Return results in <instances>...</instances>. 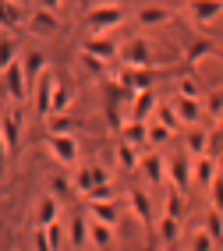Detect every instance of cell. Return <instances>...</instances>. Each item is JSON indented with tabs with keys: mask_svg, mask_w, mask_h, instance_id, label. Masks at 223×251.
I'll return each mask as SVG.
<instances>
[{
	"mask_svg": "<svg viewBox=\"0 0 223 251\" xmlns=\"http://www.w3.org/2000/svg\"><path fill=\"white\" fill-rule=\"evenodd\" d=\"M139 166H142L145 180H149V184H156V188L167 180V163H163V156H160V152H149V156H145Z\"/></svg>",
	"mask_w": 223,
	"mask_h": 251,
	"instance_id": "2e32d148",
	"label": "cell"
},
{
	"mask_svg": "<svg viewBox=\"0 0 223 251\" xmlns=\"http://www.w3.org/2000/svg\"><path fill=\"white\" fill-rule=\"evenodd\" d=\"M205 230H209V237L216 241V248H223V212L220 209H213L205 216Z\"/></svg>",
	"mask_w": 223,
	"mask_h": 251,
	"instance_id": "4dcf8cb0",
	"label": "cell"
},
{
	"mask_svg": "<svg viewBox=\"0 0 223 251\" xmlns=\"http://www.w3.org/2000/svg\"><path fill=\"white\" fill-rule=\"evenodd\" d=\"M67 241H71V248H75V251H82L85 244H89V220L75 216V220L67 223Z\"/></svg>",
	"mask_w": 223,
	"mask_h": 251,
	"instance_id": "ffe728a7",
	"label": "cell"
},
{
	"mask_svg": "<svg viewBox=\"0 0 223 251\" xmlns=\"http://www.w3.org/2000/svg\"><path fill=\"white\" fill-rule=\"evenodd\" d=\"M174 110H177V117H181V124H188V127H195V124L202 121V117H205L202 99H188V96H181V99H177Z\"/></svg>",
	"mask_w": 223,
	"mask_h": 251,
	"instance_id": "30bf717a",
	"label": "cell"
},
{
	"mask_svg": "<svg viewBox=\"0 0 223 251\" xmlns=\"http://www.w3.org/2000/svg\"><path fill=\"white\" fill-rule=\"evenodd\" d=\"M82 53H92V57H99V60L110 64V60L121 57V46L110 39V32H107V36H96V32H89V36L82 39Z\"/></svg>",
	"mask_w": 223,
	"mask_h": 251,
	"instance_id": "8992f818",
	"label": "cell"
},
{
	"mask_svg": "<svg viewBox=\"0 0 223 251\" xmlns=\"http://www.w3.org/2000/svg\"><path fill=\"white\" fill-rule=\"evenodd\" d=\"M121 22H124V11L117 4H96V7L85 11V25H89V32H96V36H107V32H113Z\"/></svg>",
	"mask_w": 223,
	"mask_h": 251,
	"instance_id": "6da1fadb",
	"label": "cell"
},
{
	"mask_svg": "<svg viewBox=\"0 0 223 251\" xmlns=\"http://www.w3.org/2000/svg\"><path fill=\"white\" fill-rule=\"evenodd\" d=\"M57 216H60V202L54 195H46L39 198V205H36V226H50V223H57Z\"/></svg>",
	"mask_w": 223,
	"mask_h": 251,
	"instance_id": "d6986e66",
	"label": "cell"
},
{
	"mask_svg": "<svg viewBox=\"0 0 223 251\" xmlns=\"http://www.w3.org/2000/svg\"><path fill=\"white\" fill-rule=\"evenodd\" d=\"M192 156H177L170 163V184H174L177 191H188V184H192Z\"/></svg>",
	"mask_w": 223,
	"mask_h": 251,
	"instance_id": "9a60e30c",
	"label": "cell"
},
{
	"mask_svg": "<svg viewBox=\"0 0 223 251\" xmlns=\"http://www.w3.org/2000/svg\"><path fill=\"white\" fill-rule=\"evenodd\" d=\"M167 22H170V11H167V7H142V11H139V25H142V28L167 25Z\"/></svg>",
	"mask_w": 223,
	"mask_h": 251,
	"instance_id": "484cf974",
	"label": "cell"
},
{
	"mask_svg": "<svg viewBox=\"0 0 223 251\" xmlns=\"http://www.w3.org/2000/svg\"><path fill=\"white\" fill-rule=\"evenodd\" d=\"M18 22H22L18 0H0V28H14Z\"/></svg>",
	"mask_w": 223,
	"mask_h": 251,
	"instance_id": "83f0119b",
	"label": "cell"
},
{
	"mask_svg": "<svg viewBox=\"0 0 223 251\" xmlns=\"http://www.w3.org/2000/svg\"><path fill=\"white\" fill-rule=\"evenodd\" d=\"M32 244H36V251H54V244H50V237H46V226H36Z\"/></svg>",
	"mask_w": 223,
	"mask_h": 251,
	"instance_id": "7bdbcfd3",
	"label": "cell"
},
{
	"mask_svg": "<svg viewBox=\"0 0 223 251\" xmlns=\"http://www.w3.org/2000/svg\"><path fill=\"white\" fill-rule=\"evenodd\" d=\"M0 135H4L11 152H18V142H22V113L18 110H11V113L0 117Z\"/></svg>",
	"mask_w": 223,
	"mask_h": 251,
	"instance_id": "9c48e42d",
	"label": "cell"
},
{
	"mask_svg": "<svg viewBox=\"0 0 223 251\" xmlns=\"http://www.w3.org/2000/svg\"><path fill=\"white\" fill-rule=\"evenodd\" d=\"M22 68H25V78H28V89L36 85V81L50 71L46 68V53H39V50H28V53L22 57Z\"/></svg>",
	"mask_w": 223,
	"mask_h": 251,
	"instance_id": "4fadbf2b",
	"label": "cell"
},
{
	"mask_svg": "<svg viewBox=\"0 0 223 251\" xmlns=\"http://www.w3.org/2000/svg\"><path fill=\"white\" fill-rule=\"evenodd\" d=\"M177 237H181V216L163 212V220H160V241L163 244H174Z\"/></svg>",
	"mask_w": 223,
	"mask_h": 251,
	"instance_id": "7402d4cb",
	"label": "cell"
},
{
	"mask_svg": "<svg viewBox=\"0 0 223 251\" xmlns=\"http://www.w3.org/2000/svg\"><path fill=\"white\" fill-rule=\"evenodd\" d=\"M156 110H160V103H156V96H152L149 89L131 96V121H152L149 113H156Z\"/></svg>",
	"mask_w": 223,
	"mask_h": 251,
	"instance_id": "8fae6325",
	"label": "cell"
},
{
	"mask_svg": "<svg viewBox=\"0 0 223 251\" xmlns=\"http://www.w3.org/2000/svg\"><path fill=\"white\" fill-rule=\"evenodd\" d=\"M14 60H22L18 57V43H14L11 36H4V39H0V75H4Z\"/></svg>",
	"mask_w": 223,
	"mask_h": 251,
	"instance_id": "f1b7e54d",
	"label": "cell"
},
{
	"mask_svg": "<svg viewBox=\"0 0 223 251\" xmlns=\"http://www.w3.org/2000/svg\"><path fill=\"white\" fill-rule=\"evenodd\" d=\"M46 149L60 166H75L78 163V138L75 135H50L46 138Z\"/></svg>",
	"mask_w": 223,
	"mask_h": 251,
	"instance_id": "3957f363",
	"label": "cell"
},
{
	"mask_svg": "<svg viewBox=\"0 0 223 251\" xmlns=\"http://www.w3.org/2000/svg\"><path fill=\"white\" fill-rule=\"evenodd\" d=\"M36 7H43V11H57L60 0H36Z\"/></svg>",
	"mask_w": 223,
	"mask_h": 251,
	"instance_id": "bcb514c9",
	"label": "cell"
},
{
	"mask_svg": "<svg viewBox=\"0 0 223 251\" xmlns=\"http://www.w3.org/2000/svg\"><path fill=\"white\" fill-rule=\"evenodd\" d=\"M209 53H213V43H209V39H195L192 46L184 50V60H192V64H198V60H205Z\"/></svg>",
	"mask_w": 223,
	"mask_h": 251,
	"instance_id": "1f68e13d",
	"label": "cell"
},
{
	"mask_svg": "<svg viewBox=\"0 0 223 251\" xmlns=\"http://www.w3.org/2000/svg\"><path fill=\"white\" fill-rule=\"evenodd\" d=\"M121 60H124V68H152V50L139 36V39H131L128 46H121Z\"/></svg>",
	"mask_w": 223,
	"mask_h": 251,
	"instance_id": "52a82bcc",
	"label": "cell"
},
{
	"mask_svg": "<svg viewBox=\"0 0 223 251\" xmlns=\"http://www.w3.org/2000/svg\"><path fill=\"white\" fill-rule=\"evenodd\" d=\"M85 202H113L110 184H96V188H89V191H85Z\"/></svg>",
	"mask_w": 223,
	"mask_h": 251,
	"instance_id": "e575fe53",
	"label": "cell"
},
{
	"mask_svg": "<svg viewBox=\"0 0 223 251\" xmlns=\"http://www.w3.org/2000/svg\"><path fill=\"white\" fill-rule=\"evenodd\" d=\"M170 135H174L170 127H163L160 121H149V145H152V149H160L163 142H170Z\"/></svg>",
	"mask_w": 223,
	"mask_h": 251,
	"instance_id": "d6a6232c",
	"label": "cell"
},
{
	"mask_svg": "<svg viewBox=\"0 0 223 251\" xmlns=\"http://www.w3.org/2000/svg\"><path fill=\"white\" fill-rule=\"evenodd\" d=\"M220 124H223V113H220Z\"/></svg>",
	"mask_w": 223,
	"mask_h": 251,
	"instance_id": "7dc6e473",
	"label": "cell"
},
{
	"mask_svg": "<svg viewBox=\"0 0 223 251\" xmlns=\"http://www.w3.org/2000/svg\"><path fill=\"white\" fill-rule=\"evenodd\" d=\"M216 170H220V163H216L213 156L192 159V177H195V184H202V188H209V184L216 180Z\"/></svg>",
	"mask_w": 223,
	"mask_h": 251,
	"instance_id": "5bb4252c",
	"label": "cell"
},
{
	"mask_svg": "<svg viewBox=\"0 0 223 251\" xmlns=\"http://www.w3.org/2000/svg\"><path fill=\"white\" fill-rule=\"evenodd\" d=\"M46 237H50V244H54V251H60V244H64V226H60V220L46 226Z\"/></svg>",
	"mask_w": 223,
	"mask_h": 251,
	"instance_id": "b9f144b4",
	"label": "cell"
},
{
	"mask_svg": "<svg viewBox=\"0 0 223 251\" xmlns=\"http://www.w3.org/2000/svg\"><path fill=\"white\" fill-rule=\"evenodd\" d=\"M188 156L198 159V156H209V135L198 127H192V135H188Z\"/></svg>",
	"mask_w": 223,
	"mask_h": 251,
	"instance_id": "603a6c76",
	"label": "cell"
},
{
	"mask_svg": "<svg viewBox=\"0 0 223 251\" xmlns=\"http://www.w3.org/2000/svg\"><path fill=\"white\" fill-rule=\"evenodd\" d=\"M188 11H192V18H195L198 25H209L213 18H220V14H223V0H192Z\"/></svg>",
	"mask_w": 223,
	"mask_h": 251,
	"instance_id": "7c38bea8",
	"label": "cell"
},
{
	"mask_svg": "<svg viewBox=\"0 0 223 251\" xmlns=\"http://www.w3.org/2000/svg\"><path fill=\"white\" fill-rule=\"evenodd\" d=\"M177 92L188 96V99H198V96H202V85H198V78H188V75H184V78L177 81Z\"/></svg>",
	"mask_w": 223,
	"mask_h": 251,
	"instance_id": "d590c367",
	"label": "cell"
},
{
	"mask_svg": "<svg viewBox=\"0 0 223 251\" xmlns=\"http://www.w3.org/2000/svg\"><path fill=\"white\" fill-rule=\"evenodd\" d=\"M167 212L170 216H181V191L177 188H170V195H167Z\"/></svg>",
	"mask_w": 223,
	"mask_h": 251,
	"instance_id": "ee69618b",
	"label": "cell"
},
{
	"mask_svg": "<svg viewBox=\"0 0 223 251\" xmlns=\"http://www.w3.org/2000/svg\"><path fill=\"white\" fill-rule=\"evenodd\" d=\"M202 106H205V113H209V117H220V113H223V92H220V89H216V92H209Z\"/></svg>",
	"mask_w": 223,
	"mask_h": 251,
	"instance_id": "74e56055",
	"label": "cell"
},
{
	"mask_svg": "<svg viewBox=\"0 0 223 251\" xmlns=\"http://www.w3.org/2000/svg\"><path fill=\"white\" fill-rule=\"evenodd\" d=\"M89 212H92V220L99 223H107V226H117V202H89Z\"/></svg>",
	"mask_w": 223,
	"mask_h": 251,
	"instance_id": "44dd1931",
	"label": "cell"
},
{
	"mask_svg": "<svg viewBox=\"0 0 223 251\" xmlns=\"http://www.w3.org/2000/svg\"><path fill=\"white\" fill-rule=\"evenodd\" d=\"M28 32L32 36H54V32H60V22H57V14L54 11H43V7H36V14L28 18Z\"/></svg>",
	"mask_w": 223,
	"mask_h": 251,
	"instance_id": "ba28073f",
	"label": "cell"
},
{
	"mask_svg": "<svg viewBox=\"0 0 223 251\" xmlns=\"http://www.w3.org/2000/svg\"><path fill=\"white\" fill-rule=\"evenodd\" d=\"M75 127H78V117H50V135H75Z\"/></svg>",
	"mask_w": 223,
	"mask_h": 251,
	"instance_id": "f546056e",
	"label": "cell"
},
{
	"mask_svg": "<svg viewBox=\"0 0 223 251\" xmlns=\"http://www.w3.org/2000/svg\"><path fill=\"white\" fill-rule=\"evenodd\" d=\"M82 64H85V71H89V75H103V71H107V60H99L92 53H82Z\"/></svg>",
	"mask_w": 223,
	"mask_h": 251,
	"instance_id": "60d3db41",
	"label": "cell"
},
{
	"mask_svg": "<svg viewBox=\"0 0 223 251\" xmlns=\"http://www.w3.org/2000/svg\"><path fill=\"white\" fill-rule=\"evenodd\" d=\"M209 198H213V209L223 212V174H216V180L209 184Z\"/></svg>",
	"mask_w": 223,
	"mask_h": 251,
	"instance_id": "ab89813d",
	"label": "cell"
},
{
	"mask_svg": "<svg viewBox=\"0 0 223 251\" xmlns=\"http://www.w3.org/2000/svg\"><path fill=\"white\" fill-rule=\"evenodd\" d=\"M209 156L220 163V170H223V131H213L209 135Z\"/></svg>",
	"mask_w": 223,
	"mask_h": 251,
	"instance_id": "f35d334b",
	"label": "cell"
},
{
	"mask_svg": "<svg viewBox=\"0 0 223 251\" xmlns=\"http://www.w3.org/2000/svg\"><path fill=\"white\" fill-rule=\"evenodd\" d=\"M131 209L139 212L142 226H152V205H149V195L145 191H131Z\"/></svg>",
	"mask_w": 223,
	"mask_h": 251,
	"instance_id": "4316f807",
	"label": "cell"
},
{
	"mask_svg": "<svg viewBox=\"0 0 223 251\" xmlns=\"http://www.w3.org/2000/svg\"><path fill=\"white\" fill-rule=\"evenodd\" d=\"M117 81H121V85H128V103H131V96H135V92L152 89V81H156V71H152V68H124V71H117Z\"/></svg>",
	"mask_w": 223,
	"mask_h": 251,
	"instance_id": "5b68a950",
	"label": "cell"
},
{
	"mask_svg": "<svg viewBox=\"0 0 223 251\" xmlns=\"http://www.w3.org/2000/svg\"><path fill=\"white\" fill-rule=\"evenodd\" d=\"M71 103H75V89H71V85H57V92H54V110H50V117L67 113V110H71Z\"/></svg>",
	"mask_w": 223,
	"mask_h": 251,
	"instance_id": "cb8c5ba5",
	"label": "cell"
},
{
	"mask_svg": "<svg viewBox=\"0 0 223 251\" xmlns=\"http://www.w3.org/2000/svg\"><path fill=\"white\" fill-rule=\"evenodd\" d=\"M57 75L46 71L36 85H32V92H36V117H43V121H50V110H54V92H57Z\"/></svg>",
	"mask_w": 223,
	"mask_h": 251,
	"instance_id": "7a4b0ae2",
	"label": "cell"
},
{
	"mask_svg": "<svg viewBox=\"0 0 223 251\" xmlns=\"http://www.w3.org/2000/svg\"><path fill=\"white\" fill-rule=\"evenodd\" d=\"M0 81H4V92H7V99L14 106L25 99V92H28V78H25V68H22V60H14L11 68L0 75Z\"/></svg>",
	"mask_w": 223,
	"mask_h": 251,
	"instance_id": "277c9868",
	"label": "cell"
},
{
	"mask_svg": "<svg viewBox=\"0 0 223 251\" xmlns=\"http://www.w3.org/2000/svg\"><path fill=\"white\" fill-rule=\"evenodd\" d=\"M156 121H160L163 127H170V131H177V127H181V117H177L174 106H160V110H156Z\"/></svg>",
	"mask_w": 223,
	"mask_h": 251,
	"instance_id": "836d02e7",
	"label": "cell"
},
{
	"mask_svg": "<svg viewBox=\"0 0 223 251\" xmlns=\"http://www.w3.org/2000/svg\"><path fill=\"white\" fill-rule=\"evenodd\" d=\"M7 152H11V149H7L4 135H0V174H4V166H7Z\"/></svg>",
	"mask_w": 223,
	"mask_h": 251,
	"instance_id": "f6af8a7d",
	"label": "cell"
},
{
	"mask_svg": "<svg viewBox=\"0 0 223 251\" xmlns=\"http://www.w3.org/2000/svg\"><path fill=\"white\" fill-rule=\"evenodd\" d=\"M139 163H142L139 149H135V145H128V142L121 138V145H117V166H121V170H135Z\"/></svg>",
	"mask_w": 223,
	"mask_h": 251,
	"instance_id": "d4e9b609",
	"label": "cell"
},
{
	"mask_svg": "<svg viewBox=\"0 0 223 251\" xmlns=\"http://www.w3.org/2000/svg\"><path fill=\"white\" fill-rule=\"evenodd\" d=\"M113 230L117 226H107V223H99V220H89V241L96 251H110L113 248Z\"/></svg>",
	"mask_w": 223,
	"mask_h": 251,
	"instance_id": "e0dca14e",
	"label": "cell"
},
{
	"mask_svg": "<svg viewBox=\"0 0 223 251\" xmlns=\"http://www.w3.org/2000/svg\"><path fill=\"white\" fill-rule=\"evenodd\" d=\"M213 248H216V241L209 237V230H205V226H202V230H195V237H192V251H213Z\"/></svg>",
	"mask_w": 223,
	"mask_h": 251,
	"instance_id": "8d00e7d4",
	"label": "cell"
},
{
	"mask_svg": "<svg viewBox=\"0 0 223 251\" xmlns=\"http://www.w3.org/2000/svg\"><path fill=\"white\" fill-rule=\"evenodd\" d=\"M121 138L128 142V145H149V121H128L124 127H121Z\"/></svg>",
	"mask_w": 223,
	"mask_h": 251,
	"instance_id": "ac0fdd59",
	"label": "cell"
}]
</instances>
